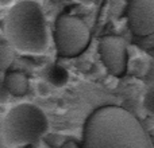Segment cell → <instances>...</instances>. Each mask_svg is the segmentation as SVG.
I'll return each instance as SVG.
<instances>
[{"instance_id":"obj_1","label":"cell","mask_w":154,"mask_h":148,"mask_svg":"<svg viewBox=\"0 0 154 148\" xmlns=\"http://www.w3.org/2000/svg\"><path fill=\"white\" fill-rule=\"evenodd\" d=\"M82 148H154L149 133L122 106L97 108L85 121Z\"/></svg>"},{"instance_id":"obj_2","label":"cell","mask_w":154,"mask_h":148,"mask_svg":"<svg viewBox=\"0 0 154 148\" xmlns=\"http://www.w3.org/2000/svg\"><path fill=\"white\" fill-rule=\"evenodd\" d=\"M4 34L10 45L23 54H43L50 45L42 7L32 0H22L10 8L4 19Z\"/></svg>"},{"instance_id":"obj_3","label":"cell","mask_w":154,"mask_h":148,"mask_svg":"<svg viewBox=\"0 0 154 148\" xmlns=\"http://www.w3.org/2000/svg\"><path fill=\"white\" fill-rule=\"evenodd\" d=\"M48 132L49 120L46 113L39 106L30 102L12 106L2 123L3 143L10 148L37 144Z\"/></svg>"},{"instance_id":"obj_4","label":"cell","mask_w":154,"mask_h":148,"mask_svg":"<svg viewBox=\"0 0 154 148\" xmlns=\"http://www.w3.org/2000/svg\"><path fill=\"white\" fill-rule=\"evenodd\" d=\"M91 42V31L80 18L73 15H61L56 22L54 43L61 57L75 58L87 50Z\"/></svg>"},{"instance_id":"obj_5","label":"cell","mask_w":154,"mask_h":148,"mask_svg":"<svg viewBox=\"0 0 154 148\" xmlns=\"http://www.w3.org/2000/svg\"><path fill=\"white\" fill-rule=\"evenodd\" d=\"M99 53L104 66L114 77H122L127 72V43L116 35L103 37L99 42Z\"/></svg>"},{"instance_id":"obj_6","label":"cell","mask_w":154,"mask_h":148,"mask_svg":"<svg viewBox=\"0 0 154 148\" xmlns=\"http://www.w3.org/2000/svg\"><path fill=\"white\" fill-rule=\"evenodd\" d=\"M127 23L138 37L154 32V0H128Z\"/></svg>"},{"instance_id":"obj_7","label":"cell","mask_w":154,"mask_h":148,"mask_svg":"<svg viewBox=\"0 0 154 148\" xmlns=\"http://www.w3.org/2000/svg\"><path fill=\"white\" fill-rule=\"evenodd\" d=\"M4 81L8 92L11 96L20 97L29 92L30 82L26 74L20 72H5L4 73Z\"/></svg>"},{"instance_id":"obj_8","label":"cell","mask_w":154,"mask_h":148,"mask_svg":"<svg viewBox=\"0 0 154 148\" xmlns=\"http://www.w3.org/2000/svg\"><path fill=\"white\" fill-rule=\"evenodd\" d=\"M46 79L53 85L54 87H62L69 81V73L65 67H62L58 64L50 65V67L46 72Z\"/></svg>"},{"instance_id":"obj_9","label":"cell","mask_w":154,"mask_h":148,"mask_svg":"<svg viewBox=\"0 0 154 148\" xmlns=\"http://www.w3.org/2000/svg\"><path fill=\"white\" fill-rule=\"evenodd\" d=\"M12 46H2L0 47V70L2 72H7L10 69V66L12 65L14 62V50H12Z\"/></svg>"},{"instance_id":"obj_10","label":"cell","mask_w":154,"mask_h":148,"mask_svg":"<svg viewBox=\"0 0 154 148\" xmlns=\"http://www.w3.org/2000/svg\"><path fill=\"white\" fill-rule=\"evenodd\" d=\"M142 105H143V109L149 114H154V84L146 90V93L143 96Z\"/></svg>"},{"instance_id":"obj_11","label":"cell","mask_w":154,"mask_h":148,"mask_svg":"<svg viewBox=\"0 0 154 148\" xmlns=\"http://www.w3.org/2000/svg\"><path fill=\"white\" fill-rule=\"evenodd\" d=\"M10 92H8L7 86H5L4 81V72L0 70V104H7L10 101Z\"/></svg>"},{"instance_id":"obj_12","label":"cell","mask_w":154,"mask_h":148,"mask_svg":"<svg viewBox=\"0 0 154 148\" xmlns=\"http://www.w3.org/2000/svg\"><path fill=\"white\" fill-rule=\"evenodd\" d=\"M76 1H79L80 4H84V5H91V4H93L96 0H76Z\"/></svg>"},{"instance_id":"obj_13","label":"cell","mask_w":154,"mask_h":148,"mask_svg":"<svg viewBox=\"0 0 154 148\" xmlns=\"http://www.w3.org/2000/svg\"><path fill=\"white\" fill-rule=\"evenodd\" d=\"M14 1H15V0H0V5H2V7H5V5L12 4Z\"/></svg>"}]
</instances>
